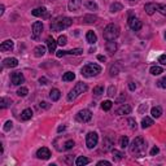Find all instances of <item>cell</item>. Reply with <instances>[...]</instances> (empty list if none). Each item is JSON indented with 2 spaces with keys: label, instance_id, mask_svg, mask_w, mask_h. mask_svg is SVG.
Masks as SVG:
<instances>
[{
  "label": "cell",
  "instance_id": "obj_1",
  "mask_svg": "<svg viewBox=\"0 0 166 166\" xmlns=\"http://www.w3.org/2000/svg\"><path fill=\"white\" fill-rule=\"evenodd\" d=\"M73 23V20L69 17H65V16H60L57 18H55L53 22L51 23V30L52 31H61L66 27H69Z\"/></svg>",
  "mask_w": 166,
  "mask_h": 166
},
{
  "label": "cell",
  "instance_id": "obj_2",
  "mask_svg": "<svg viewBox=\"0 0 166 166\" xmlns=\"http://www.w3.org/2000/svg\"><path fill=\"white\" fill-rule=\"evenodd\" d=\"M130 152L136 157H143L144 152H145V141L141 136L135 138L134 141L130 145Z\"/></svg>",
  "mask_w": 166,
  "mask_h": 166
},
{
  "label": "cell",
  "instance_id": "obj_3",
  "mask_svg": "<svg viewBox=\"0 0 166 166\" xmlns=\"http://www.w3.org/2000/svg\"><path fill=\"white\" fill-rule=\"evenodd\" d=\"M87 84L86 83H83V82H78L74 87H73V90L67 94V101H73V100H75L77 97L81 95V94H83V92H86L87 91Z\"/></svg>",
  "mask_w": 166,
  "mask_h": 166
},
{
  "label": "cell",
  "instance_id": "obj_4",
  "mask_svg": "<svg viewBox=\"0 0 166 166\" xmlns=\"http://www.w3.org/2000/svg\"><path fill=\"white\" fill-rule=\"evenodd\" d=\"M103 35L107 40H114L115 38H118V35H119V27L114 25V23H109V25L104 29Z\"/></svg>",
  "mask_w": 166,
  "mask_h": 166
},
{
  "label": "cell",
  "instance_id": "obj_5",
  "mask_svg": "<svg viewBox=\"0 0 166 166\" xmlns=\"http://www.w3.org/2000/svg\"><path fill=\"white\" fill-rule=\"evenodd\" d=\"M100 73H101V67L97 64H87L82 67V75L87 78L95 77L97 74H100Z\"/></svg>",
  "mask_w": 166,
  "mask_h": 166
},
{
  "label": "cell",
  "instance_id": "obj_6",
  "mask_svg": "<svg viewBox=\"0 0 166 166\" xmlns=\"http://www.w3.org/2000/svg\"><path fill=\"white\" fill-rule=\"evenodd\" d=\"M97 141H99V136H97L96 132H88L87 136H86V145H87V148L92 149L95 148Z\"/></svg>",
  "mask_w": 166,
  "mask_h": 166
},
{
  "label": "cell",
  "instance_id": "obj_7",
  "mask_svg": "<svg viewBox=\"0 0 166 166\" xmlns=\"http://www.w3.org/2000/svg\"><path fill=\"white\" fill-rule=\"evenodd\" d=\"M128 26H130L131 30H134V31H139V30L141 29V21L139 20V18H136L135 16H130L128 17Z\"/></svg>",
  "mask_w": 166,
  "mask_h": 166
},
{
  "label": "cell",
  "instance_id": "obj_8",
  "mask_svg": "<svg viewBox=\"0 0 166 166\" xmlns=\"http://www.w3.org/2000/svg\"><path fill=\"white\" fill-rule=\"evenodd\" d=\"M92 118V113L90 112L88 109H82L79 110L78 114H77V119L79 122H88Z\"/></svg>",
  "mask_w": 166,
  "mask_h": 166
},
{
  "label": "cell",
  "instance_id": "obj_9",
  "mask_svg": "<svg viewBox=\"0 0 166 166\" xmlns=\"http://www.w3.org/2000/svg\"><path fill=\"white\" fill-rule=\"evenodd\" d=\"M10 81H12V84L20 86L21 83L25 82V77H23V74L21 71H16V73H13V74L10 75Z\"/></svg>",
  "mask_w": 166,
  "mask_h": 166
},
{
  "label": "cell",
  "instance_id": "obj_10",
  "mask_svg": "<svg viewBox=\"0 0 166 166\" xmlns=\"http://www.w3.org/2000/svg\"><path fill=\"white\" fill-rule=\"evenodd\" d=\"M33 16H35V17H42V18H50L51 16H50V12H48L44 7H40V8H35L34 10H33Z\"/></svg>",
  "mask_w": 166,
  "mask_h": 166
},
{
  "label": "cell",
  "instance_id": "obj_11",
  "mask_svg": "<svg viewBox=\"0 0 166 166\" xmlns=\"http://www.w3.org/2000/svg\"><path fill=\"white\" fill-rule=\"evenodd\" d=\"M43 31V23L40 21H36L33 23V38L34 39H38L39 35Z\"/></svg>",
  "mask_w": 166,
  "mask_h": 166
},
{
  "label": "cell",
  "instance_id": "obj_12",
  "mask_svg": "<svg viewBox=\"0 0 166 166\" xmlns=\"http://www.w3.org/2000/svg\"><path fill=\"white\" fill-rule=\"evenodd\" d=\"M36 157L40 160H48L51 157V151L48 149L47 147H42V148L38 149V152H36Z\"/></svg>",
  "mask_w": 166,
  "mask_h": 166
},
{
  "label": "cell",
  "instance_id": "obj_13",
  "mask_svg": "<svg viewBox=\"0 0 166 166\" xmlns=\"http://www.w3.org/2000/svg\"><path fill=\"white\" fill-rule=\"evenodd\" d=\"M18 65V60L14 57H8L3 61V66L4 67H16Z\"/></svg>",
  "mask_w": 166,
  "mask_h": 166
},
{
  "label": "cell",
  "instance_id": "obj_14",
  "mask_svg": "<svg viewBox=\"0 0 166 166\" xmlns=\"http://www.w3.org/2000/svg\"><path fill=\"white\" fill-rule=\"evenodd\" d=\"M145 12H147V14H149L152 16L155 12L158 9V4H155V3H148V4H145V7H144Z\"/></svg>",
  "mask_w": 166,
  "mask_h": 166
},
{
  "label": "cell",
  "instance_id": "obj_15",
  "mask_svg": "<svg viewBox=\"0 0 166 166\" xmlns=\"http://www.w3.org/2000/svg\"><path fill=\"white\" fill-rule=\"evenodd\" d=\"M13 47H14L13 42H12V40H5V42L2 43V46H0V51H3V52L12 51V50H13Z\"/></svg>",
  "mask_w": 166,
  "mask_h": 166
},
{
  "label": "cell",
  "instance_id": "obj_16",
  "mask_svg": "<svg viewBox=\"0 0 166 166\" xmlns=\"http://www.w3.org/2000/svg\"><path fill=\"white\" fill-rule=\"evenodd\" d=\"M47 46H48V51H50L51 53H52V52H56L57 42L55 40L52 36H48V38H47Z\"/></svg>",
  "mask_w": 166,
  "mask_h": 166
},
{
  "label": "cell",
  "instance_id": "obj_17",
  "mask_svg": "<svg viewBox=\"0 0 166 166\" xmlns=\"http://www.w3.org/2000/svg\"><path fill=\"white\" fill-rule=\"evenodd\" d=\"M82 2H83V0H70V3H69V9H70L71 12H73V10H78L79 8H81Z\"/></svg>",
  "mask_w": 166,
  "mask_h": 166
},
{
  "label": "cell",
  "instance_id": "obj_18",
  "mask_svg": "<svg viewBox=\"0 0 166 166\" xmlns=\"http://www.w3.org/2000/svg\"><path fill=\"white\" fill-rule=\"evenodd\" d=\"M31 117H33V110L30 108H26L21 113V119L22 121H29V119H31Z\"/></svg>",
  "mask_w": 166,
  "mask_h": 166
},
{
  "label": "cell",
  "instance_id": "obj_19",
  "mask_svg": "<svg viewBox=\"0 0 166 166\" xmlns=\"http://www.w3.org/2000/svg\"><path fill=\"white\" fill-rule=\"evenodd\" d=\"M131 113V107L130 105H122L118 110H117V114L118 115H125V114H130Z\"/></svg>",
  "mask_w": 166,
  "mask_h": 166
},
{
  "label": "cell",
  "instance_id": "obj_20",
  "mask_svg": "<svg viewBox=\"0 0 166 166\" xmlns=\"http://www.w3.org/2000/svg\"><path fill=\"white\" fill-rule=\"evenodd\" d=\"M112 145H113V141L110 138H105L104 139V143H103V151L104 152H108L112 149Z\"/></svg>",
  "mask_w": 166,
  "mask_h": 166
},
{
  "label": "cell",
  "instance_id": "obj_21",
  "mask_svg": "<svg viewBox=\"0 0 166 166\" xmlns=\"http://www.w3.org/2000/svg\"><path fill=\"white\" fill-rule=\"evenodd\" d=\"M60 96H61L60 90H57V88L51 90V92H50V97H51V100H52V101H57V100L60 99Z\"/></svg>",
  "mask_w": 166,
  "mask_h": 166
},
{
  "label": "cell",
  "instance_id": "obj_22",
  "mask_svg": "<svg viewBox=\"0 0 166 166\" xmlns=\"http://www.w3.org/2000/svg\"><path fill=\"white\" fill-rule=\"evenodd\" d=\"M44 53H46V47L38 46V47L34 48V55H35V57H42Z\"/></svg>",
  "mask_w": 166,
  "mask_h": 166
},
{
  "label": "cell",
  "instance_id": "obj_23",
  "mask_svg": "<svg viewBox=\"0 0 166 166\" xmlns=\"http://www.w3.org/2000/svg\"><path fill=\"white\" fill-rule=\"evenodd\" d=\"M86 38H87V42L90 43V44H95V43L97 42V36L94 31H88L87 35H86Z\"/></svg>",
  "mask_w": 166,
  "mask_h": 166
},
{
  "label": "cell",
  "instance_id": "obj_24",
  "mask_svg": "<svg viewBox=\"0 0 166 166\" xmlns=\"http://www.w3.org/2000/svg\"><path fill=\"white\" fill-rule=\"evenodd\" d=\"M107 51H108L109 53H112V55L117 51V44H115V42L108 40V43H107Z\"/></svg>",
  "mask_w": 166,
  "mask_h": 166
},
{
  "label": "cell",
  "instance_id": "obj_25",
  "mask_svg": "<svg viewBox=\"0 0 166 166\" xmlns=\"http://www.w3.org/2000/svg\"><path fill=\"white\" fill-rule=\"evenodd\" d=\"M151 113H152V115L155 117V118H158V117H161V114H162V108H161V107H155V108H152Z\"/></svg>",
  "mask_w": 166,
  "mask_h": 166
},
{
  "label": "cell",
  "instance_id": "obj_26",
  "mask_svg": "<svg viewBox=\"0 0 166 166\" xmlns=\"http://www.w3.org/2000/svg\"><path fill=\"white\" fill-rule=\"evenodd\" d=\"M87 164H90V160L87 157H83V156L78 157L77 161H75V165H78V166H83V165H87Z\"/></svg>",
  "mask_w": 166,
  "mask_h": 166
},
{
  "label": "cell",
  "instance_id": "obj_27",
  "mask_svg": "<svg viewBox=\"0 0 166 166\" xmlns=\"http://www.w3.org/2000/svg\"><path fill=\"white\" fill-rule=\"evenodd\" d=\"M10 104H12V100H10V99H7V97H2V100H0V108L5 109V108H8Z\"/></svg>",
  "mask_w": 166,
  "mask_h": 166
},
{
  "label": "cell",
  "instance_id": "obj_28",
  "mask_svg": "<svg viewBox=\"0 0 166 166\" xmlns=\"http://www.w3.org/2000/svg\"><path fill=\"white\" fill-rule=\"evenodd\" d=\"M74 78H75V74H74V73L67 71V73H65V74L63 75V81H64V82H70V81H73Z\"/></svg>",
  "mask_w": 166,
  "mask_h": 166
},
{
  "label": "cell",
  "instance_id": "obj_29",
  "mask_svg": "<svg viewBox=\"0 0 166 166\" xmlns=\"http://www.w3.org/2000/svg\"><path fill=\"white\" fill-rule=\"evenodd\" d=\"M153 125V119L149 118V117H145V118H143V121H141V126H143V128H147Z\"/></svg>",
  "mask_w": 166,
  "mask_h": 166
},
{
  "label": "cell",
  "instance_id": "obj_30",
  "mask_svg": "<svg viewBox=\"0 0 166 166\" xmlns=\"http://www.w3.org/2000/svg\"><path fill=\"white\" fill-rule=\"evenodd\" d=\"M149 71H151V74H152V75H160L161 73H164L162 67H160V66H152Z\"/></svg>",
  "mask_w": 166,
  "mask_h": 166
},
{
  "label": "cell",
  "instance_id": "obj_31",
  "mask_svg": "<svg viewBox=\"0 0 166 166\" xmlns=\"http://www.w3.org/2000/svg\"><path fill=\"white\" fill-rule=\"evenodd\" d=\"M86 8H88L90 10H96L97 9V4L95 2H92V0H87V2L84 3Z\"/></svg>",
  "mask_w": 166,
  "mask_h": 166
},
{
  "label": "cell",
  "instance_id": "obj_32",
  "mask_svg": "<svg viewBox=\"0 0 166 166\" xmlns=\"http://www.w3.org/2000/svg\"><path fill=\"white\" fill-rule=\"evenodd\" d=\"M122 4L121 3H113L112 5H110V12L112 13H114V12H118V10H122Z\"/></svg>",
  "mask_w": 166,
  "mask_h": 166
},
{
  "label": "cell",
  "instance_id": "obj_33",
  "mask_svg": "<svg viewBox=\"0 0 166 166\" xmlns=\"http://www.w3.org/2000/svg\"><path fill=\"white\" fill-rule=\"evenodd\" d=\"M94 94L96 96H100L101 94H104V86L99 84V86H96V87H94Z\"/></svg>",
  "mask_w": 166,
  "mask_h": 166
},
{
  "label": "cell",
  "instance_id": "obj_34",
  "mask_svg": "<svg viewBox=\"0 0 166 166\" xmlns=\"http://www.w3.org/2000/svg\"><path fill=\"white\" fill-rule=\"evenodd\" d=\"M27 94H29V90L26 87H20V88L17 90V95L21 96V97H25Z\"/></svg>",
  "mask_w": 166,
  "mask_h": 166
},
{
  "label": "cell",
  "instance_id": "obj_35",
  "mask_svg": "<svg viewBox=\"0 0 166 166\" xmlns=\"http://www.w3.org/2000/svg\"><path fill=\"white\" fill-rule=\"evenodd\" d=\"M66 55H75V56H79V55H82L83 50H81V48H75V50H70V51H65Z\"/></svg>",
  "mask_w": 166,
  "mask_h": 166
},
{
  "label": "cell",
  "instance_id": "obj_36",
  "mask_svg": "<svg viewBox=\"0 0 166 166\" xmlns=\"http://www.w3.org/2000/svg\"><path fill=\"white\" fill-rule=\"evenodd\" d=\"M119 145H121V148H126V147L128 145V138L127 136H122L119 139Z\"/></svg>",
  "mask_w": 166,
  "mask_h": 166
},
{
  "label": "cell",
  "instance_id": "obj_37",
  "mask_svg": "<svg viewBox=\"0 0 166 166\" xmlns=\"http://www.w3.org/2000/svg\"><path fill=\"white\" fill-rule=\"evenodd\" d=\"M112 105H113L112 101H110V100H107V101H104V103L101 104V108H103L104 110H110V109H112Z\"/></svg>",
  "mask_w": 166,
  "mask_h": 166
},
{
  "label": "cell",
  "instance_id": "obj_38",
  "mask_svg": "<svg viewBox=\"0 0 166 166\" xmlns=\"http://www.w3.org/2000/svg\"><path fill=\"white\" fill-rule=\"evenodd\" d=\"M112 152H113V157L115 158V160H121V158H123V153L122 152H119V151H117V149H112Z\"/></svg>",
  "mask_w": 166,
  "mask_h": 166
},
{
  "label": "cell",
  "instance_id": "obj_39",
  "mask_svg": "<svg viewBox=\"0 0 166 166\" xmlns=\"http://www.w3.org/2000/svg\"><path fill=\"white\" fill-rule=\"evenodd\" d=\"M97 20V18L95 17V16H86L84 18H83V21L86 22V23H92V22H95Z\"/></svg>",
  "mask_w": 166,
  "mask_h": 166
},
{
  "label": "cell",
  "instance_id": "obj_40",
  "mask_svg": "<svg viewBox=\"0 0 166 166\" xmlns=\"http://www.w3.org/2000/svg\"><path fill=\"white\" fill-rule=\"evenodd\" d=\"M67 43V38L65 35H61L60 38H59V40H57V44H60V46H65Z\"/></svg>",
  "mask_w": 166,
  "mask_h": 166
},
{
  "label": "cell",
  "instance_id": "obj_41",
  "mask_svg": "<svg viewBox=\"0 0 166 166\" xmlns=\"http://www.w3.org/2000/svg\"><path fill=\"white\" fill-rule=\"evenodd\" d=\"M157 84H158V87H161V88H166V75H165L164 78L160 79V81L157 82Z\"/></svg>",
  "mask_w": 166,
  "mask_h": 166
},
{
  "label": "cell",
  "instance_id": "obj_42",
  "mask_svg": "<svg viewBox=\"0 0 166 166\" xmlns=\"http://www.w3.org/2000/svg\"><path fill=\"white\" fill-rule=\"evenodd\" d=\"M157 10H158L161 14L166 16V5H165V4H158V9H157Z\"/></svg>",
  "mask_w": 166,
  "mask_h": 166
},
{
  "label": "cell",
  "instance_id": "obj_43",
  "mask_svg": "<svg viewBox=\"0 0 166 166\" xmlns=\"http://www.w3.org/2000/svg\"><path fill=\"white\" fill-rule=\"evenodd\" d=\"M12 127H13V122L7 121V122H5V125H4V131H9Z\"/></svg>",
  "mask_w": 166,
  "mask_h": 166
},
{
  "label": "cell",
  "instance_id": "obj_44",
  "mask_svg": "<svg viewBox=\"0 0 166 166\" xmlns=\"http://www.w3.org/2000/svg\"><path fill=\"white\" fill-rule=\"evenodd\" d=\"M73 147H74V140H67L66 143H65L64 148H65V149H71Z\"/></svg>",
  "mask_w": 166,
  "mask_h": 166
},
{
  "label": "cell",
  "instance_id": "obj_45",
  "mask_svg": "<svg viewBox=\"0 0 166 166\" xmlns=\"http://www.w3.org/2000/svg\"><path fill=\"white\" fill-rule=\"evenodd\" d=\"M114 94H115V87L114 86H110V87L108 88V96H114Z\"/></svg>",
  "mask_w": 166,
  "mask_h": 166
},
{
  "label": "cell",
  "instance_id": "obj_46",
  "mask_svg": "<svg viewBox=\"0 0 166 166\" xmlns=\"http://www.w3.org/2000/svg\"><path fill=\"white\" fill-rule=\"evenodd\" d=\"M117 74H118V67H117V66H112V67H110V75L114 77Z\"/></svg>",
  "mask_w": 166,
  "mask_h": 166
},
{
  "label": "cell",
  "instance_id": "obj_47",
  "mask_svg": "<svg viewBox=\"0 0 166 166\" xmlns=\"http://www.w3.org/2000/svg\"><path fill=\"white\" fill-rule=\"evenodd\" d=\"M158 63L162 65H166V55H161V56L158 57Z\"/></svg>",
  "mask_w": 166,
  "mask_h": 166
},
{
  "label": "cell",
  "instance_id": "obj_48",
  "mask_svg": "<svg viewBox=\"0 0 166 166\" xmlns=\"http://www.w3.org/2000/svg\"><path fill=\"white\" fill-rule=\"evenodd\" d=\"M127 122L130 123V127H131V128H136V122H135V119L128 118V119H127Z\"/></svg>",
  "mask_w": 166,
  "mask_h": 166
},
{
  "label": "cell",
  "instance_id": "obj_49",
  "mask_svg": "<svg viewBox=\"0 0 166 166\" xmlns=\"http://www.w3.org/2000/svg\"><path fill=\"white\" fill-rule=\"evenodd\" d=\"M39 107L43 108V109H48V108H50V104L46 103V101H40L39 103Z\"/></svg>",
  "mask_w": 166,
  "mask_h": 166
},
{
  "label": "cell",
  "instance_id": "obj_50",
  "mask_svg": "<svg viewBox=\"0 0 166 166\" xmlns=\"http://www.w3.org/2000/svg\"><path fill=\"white\" fill-rule=\"evenodd\" d=\"M147 109H148L147 104H143V105L140 107V109H139V113H144V112H147Z\"/></svg>",
  "mask_w": 166,
  "mask_h": 166
},
{
  "label": "cell",
  "instance_id": "obj_51",
  "mask_svg": "<svg viewBox=\"0 0 166 166\" xmlns=\"http://www.w3.org/2000/svg\"><path fill=\"white\" fill-rule=\"evenodd\" d=\"M158 148H157V147H153V148L151 149V156H155V155H157V153H158Z\"/></svg>",
  "mask_w": 166,
  "mask_h": 166
},
{
  "label": "cell",
  "instance_id": "obj_52",
  "mask_svg": "<svg viewBox=\"0 0 166 166\" xmlns=\"http://www.w3.org/2000/svg\"><path fill=\"white\" fill-rule=\"evenodd\" d=\"M97 165H99V166H101V165L110 166V162H109V161H104V160H103V161H99V162H97Z\"/></svg>",
  "mask_w": 166,
  "mask_h": 166
},
{
  "label": "cell",
  "instance_id": "obj_53",
  "mask_svg": "<svg viewBox=\"0 0 166 166\" xmlns=\"http://www.w3.org/2000/svg\"><path fill=\"white\" fill-rule=\"evenodd\" d=\"M47 82H48V81H47L46 77H42V78L39 79V83H40V84H47Z\"/></svg>",
  "mask_w": 166,
  "mask_h": 166
},
{
  "label": "cell",
  "instance_id": "obj_54",
  "mask_svg": "<svg viewBox=\"0 0 166 166\" xmlns=\"http://www.w3.org/2000/svg\"><path fill=\"white\" fill-rule=\"evenodd\" d=\"M128 88H130L131 91H134L135 88H136V84H135L134 82H131V83H128Z\"/></svg>",
  "mask_w": 166,
  "mask_h": 166
},
{
  "label": "cell",
  "instance_id": "obj_55",
  "mask_svg": "<svg viewBox=\"0 0 166 166\" xmlns=\"http://www.w3.org/2000/svg\"><path fill=\"white\" fill-rule=\"evenodd\" d=\"M97 59H99L100 61H105V60H107V57L103 56V55H99V56H97Z\"/></svg>",
  "mask_w": 166,
  "mask_h": 166
},
{
  "label": "cell",
  "instance_id": "obj_56",
  "mask_svg": "<svg viewBox=\"0 0 166 166\" xmlns=\"http://www.w3.org/2000/svg\"><path fill=\"white\" fill-rule=\"evenodd\" d=\"M4 14V5L2 4V5H0V16H3Z\"/></svg>",
  "mask_w": 166,
  "mask_h": 166
},
{
  "label": "cell",
  "instance_id": "obj_57",
  "mask_svg": "<svg viewBox=\"0 0 166 166\" xmlns=\"http://www.w3.org/2000/svg\"><path fill=\"white\" fill-rule=\"evenodd\" d=\"M65 128H66L65 126H60V127L57 128V132H61V131H64V130H65Z\"/></svg>",
  "mask_w": 166,
  "mask_h": 166
},
{
  "label": "cell",
  "instance_id": "obj_58",
  "mask_svg": "<svg viewBox=\"0 0 166 166\" xmlns=\"http://www.w3.org/2000/svg\"><path fill=\"white\" fill-rule=\"evenodd\" d=\"M123 97H126V95H125V94H122V96H121V97H119V99L117 100V101H118V103H121L122 100H123Z\"/></svg>",
  "mask_w": 166,
  "mask_h": 166
},
{
  "label": "cell",
  "instance_id": "obj_59",
  "mask_svg": "<svg viewBox=\"0 0 166 166\" xmlns=\"http://www.w3.org/2000/svg\"><path fill=\"white\" fill-rule=\"evenodd\" d=\"M165 38H166V33H165Z\"/></svg>",
  "mask_w": 166,
  "mask_h": 166
}]
</instances>
